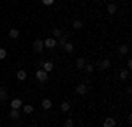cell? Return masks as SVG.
<instances>
[{
	"label": "cell",
	"instance_id": "6da1fadb",
	"mask_svg": "<svg viewBox=\"0 0 132 127\" xmlns=\"http://www.w3.org/2000/svg\"><path fill=\"white\" fill-rule=\"evenodd\" d=\"M42 42H44V48H48V50H53L56 46V39L55 37H48L46 41H42Z\"/></svg>",
	"mask_w": 132,
	"mask_h": 127
},
{
	"label": "cell",
	"instance_id": "7a4b0ae2",
	"mask_svg": "<svg viewBox=\"0 0 132 127\" xmlns=\"http://www.w3.org/2000/svg\"><path fill=\"white\" fill-rule=\"evenodd\" d=\"M35 78H37L41 83H44V81L48 80V73H46V71H42V69H41V71H35Z\"/></svg>",
	"mask_w": 132,
	"mask_h": 127
},
{
	"label": "cell",
	"instance_id": "3957f363",
	"mask_svg": "<svg viewBox=\"0 0 132 127\" xmlns=\"http://www.w3.org/2000/svg\"><path fill=\"white\" fill-rule=\"evenodd\" d=\"M41 64H42V71H46V73H50V71H53V67H55L51 60H42Z\"/></svg>",
	"mask_w": 132,
	"mask_h": 127
},
{
	"label": "cell",
	"instance_id": "277c9868",
	"mask_svg": "<svg viewBox=\"0 0 132 127\" xmlns=\"http://www.w3.org/2000/svg\"><path fill=\"white\" fill-rule=\"evenodd\" d=\"M34 50H35V53H41L42 50H44V42H42L41 39H35V41H34Z\"/></svg>",
	"mask_w": 132,
	"mask_h": 127
},
{
	"label": "cell",
	"instance_id": "5b68a950",
	"mask_svg": "<svg viewBox=\"0 0 132 127\" xmlns=\"http://www.w3.org/2000/svg\"><path fill=\"white\" fill-rule=\"evenodd\" d=\"M21 106H23V101H21V99H12V101H11V108H12V109H20Z\"/></svg>",
	"mask_w": 132,
	"mask_h": 127
},
{
	"label": "cell",
	"instance_id": "8992f818",
	"mask_svg": "<svg viewBox=\"0 0 132 127\" xmlns=\"http://www.w3.org/2000/svg\"><path fill=\"white\" fill-rule=\"evenodd\" d=\"M102 125H104V127H114V125H116V120L111 118V116H108V118L104 120V124H102Z\"/></svg>",
	"mask_w": 132,
	"mask_h": 127
},
{
	"label": "cell",
	"instance_id": "52a82bcc",
	"mask_svg": "<svg viewBox=\"0 0 132 127\" xmlns=\"http://www.w3.org/2000/svg\"><path fill=\"white\" fill-rule=\"evenodd\" d=\"M86 90H88V88H86V85H85V83H79L78 86H76V92H78L79 95H85V94H86Z\"/></svg>",
	"mask_w": 132,
	"mask_h": 127
},
{
	"label": "cell",
	"instance_id": "ba28073f",
	"mask_svg": "<svg viewBox=\"0 0 132 127\" xmlns=\"http://www.w3.org/2000/svg\"><path fill=\"white\" fill-rule=\"evenodd\" d=\"M109 67H111V62L109 60H101L99 62V69H102V71L104 69H109Z\"/></svg>",
	"mask_w": 132,
	"mask_h": 127
},
{
	"label": "cell",
	"instance_id": "9c48e42d",
	"mask_svg": "<svg viewBox=\"0 0 132 127\" xmlns=\"http://www.w3.org/2000/svg\"><path fill=\"white\" fill-rule=\"evenodd\" d=\"M9 37L11 39H18V37H20V30H18V28H11L9 30Z\"/></svg>",
	"mask_w": 132,
	"mask_h": 127
},
{
	"label": "cell",
	"instance_id": "30bf717a",
	"mask_svg": "<svg viewBox=\"0 0 132 127\" xmlns=\"http://www.w3.org/2000/svg\"><path fill=\"white\" fill-rule=\"evenodd\" d=\"M85 65H86V60L85 58H78L76 60V69H85Z\"/></svg>",
	"mask_w": 132,
	"mask_h": 127
},
{
	"label": "cell",
	"instance_id": "8fae6325",
	"mask_svg": "<svg viewBox=\"0 0 132 127\" xmlns=\"http://www.w3.org/2000/svg\"><path fill=\"white\" fill-rule=\"evenodd\" d=\"M16 78H18L20 81H25V80H27V73H25L23 69H20V71L16 73Z\"/></svg>",
	"mask_w": 132,
	"mask_h": 127
},
{
	"label": "cell",
	"instance_id": "7c38bea8",
	"mask_svg": "<svg viewBox=\"0 0 132 127\" xmlns=\"http://www.w3.org/2000/svg\"><path fill=\"white\" fill-rule=\"evenodd\" d=\"M9 116L12 118V120H18V118H20V109H11Z\"/></svg>",
	"mask_w": 132,
	"mask_h": 127
},
{
	"label": "cell",
	"instance_id": "4fadbf2b",
	"mask_svg": "<svg viewBox=\"0 0 132 127\" xmlns=\"http://www.w3.org/2000/svg\"><path fill=\"white\" fill-rule=\"evenodd\" d=\"M23 113H27V115H32V113H34V106H30V104H23Z\"/></svg>",
	"mask_w": 132,
	"mask_h": 127
},
{
	"label": "cell",
	"instance_id": "5bb4252c",
	"mask_svg": "<svg viewBox=\"0 0 132 127\" xmlns=\"http://www.w3.org/2000/svg\"><path fill=\"white\" fill-rule=\"evenodd\" d=\"M51 106H53L51 99H44L42 101V109H51Z\"/></svg>",
	"mask_w": 132,
	"mask_h": 127
},
{
	"label": "cell",
	"instance_id": "9a60e30c",
	"mask_svg": "<svg viewBox=\"0 0 132 127\" xmlns=\"http://www.w3.org/2000/svg\"><path fill=\"white\" fill-rule=\"evenodd\" d=\"M60 109H62V111H63V113H67V111L71 109V104H69L67 101H63V102H62V104H60Z\"/></svg>",
	"mask_w": 132,
	"mask_h": 127
},
{
	"label": "cell",
	"instance_id": "2e32d148",
	"mask_svg": "<svg viewBox=\"0 0 132 127\" xmlns=\"http://www.w3.org/2000/svg\"><path fill=\"white\" fill-rule=\"evenodd\" d=\"M63 50H65L67 53H72L74 51V46H72L71 42H65V44H63Z\"/></svg>",
	"mask_w": 132,
	"mask_h": 127
},
{
	"label": "cell",
	"instance_id": "e0dca14e",
	"mask_svg": "<svg viewBox=\"0 0 132 127\" xmlns=\"http://www.w3.org/2000/svg\"><path fill=\"white\" fill-rule=\"evenodd\" d=\"M120 80H122V81L129 80V69H127V71H120Z\"/></svg>",
	"mask_w": 132,
	"mask_h": 127
},
{
	"label": "cell",
	"instance_id": "ac0fdd59",
	"mask_svg": "<svg viewBox=\"0 0 132 127\" xmlns=\"http://www.w3.org/2000/svg\"><path fill=\"white\" fill-rule=\"evenodd\" d=\"M114 12H116V5L114 4H109L108 5V14H114Z\"/></svg>",
	"mask_w": 132,
	"mask_h": 127
},
{
	"label": "cell",
	"instance_id": "d6986e66",
	"mask_svg": "<svg viewBox=\"0 0 132 127\" xmlns=\"http://www.w3.org/2000/svg\"><path fill=\"white\" fill-rule=\"evenodd\" d=\"M127 53H129V46L127 44H122L120 46V55H127Z\"/></svg>",
	"mask_w": 132,
	"mask_h": 127
},
{
	"label": "cell",
	"instance_id": "ffe728a7",
	"mask_svg": "<svg viewBox=\"0 0 132 127\" xmlns=\"http://www.w3.org/2000/svg\"><path fill=\"white\" fill-rule=\"evenodd\" d=\"M0 99H2V101L7 99V88H4V86L0 88Z\"/></svg>",
	"mask_w": 132,
	"mask_h": 127
},
{
	"label": "cell",
	"instance_id": "44dd1931",
	"mask_svg": "<svg viewBox=\"0 0 132 127\" xmlns=\"http://www.w3.org/2000/svg\"><path fill=\"white\" fill-rule=\"evenodd\" d=\"M51 34H53V37H62V30L60 28H53Z\"/></svg>",
	"mask_w": 132,
	"mask_h": 127
},
{
	"label": "cell",
	"instance_id": "7402d4cb",
	"mask_svg": "<svg viewBox=\"0 0 132 127\" xmlns=\"http://www.w3.org/2000/svg\"><path fill=\"white\" fill-rule=\"evenodd\" d=\"M72 27H74V28H81V27H83V21L76 20V21H74V23H72Z\"/></svg>",
	"mask_w": 132,
	"mask_h": 127
},
{
	"label": "cell",
	"instance_id": "603a6c76",
	"mask_svg": "<svg viewBox=\"0 0 132 127\" xmlns=\"http://www.w3.org/2000/svg\"><path fill=\"white\" fill-rule=\"evenodd\" d=\"M65 42H67V35H65V37H58V42H56V44H60V46H63Z\"/></svg>",
	"mask_w": 132,
	"mask_h": 127
},
{
	"label": "cell",
	"instance_id": "cb8c5ba5",
	"mask_svg": "<svg viewBox=\"0 0 132 127\" xmlns=\"http://www.w3.org/2000/svg\"><path fill=\"white\" fill-rule=\"evenodd\" d=\"M63 127H74V122L69 118V120H65V122H63Z\"/></svg>",
	"mask_w": 132,
	"mask_h": 127
},
{
	"label": "cell",
	"instance_id": "d4e9b609",
	"mask_svg": "<svg viewBox=\"0 0 132 127\" xmlns=\"http://www.w3.org/2000/svg\"><path fill=\"white\" fill-rule=\"evenodd\" d=\"M85 71H86V73H93V65H92V64H86V65H85Z\"/></svg>",
	"mask_w": 132,
	"mask_h": 127
},
{
	"label": "cell",
	"instance_id": "484cf974",
	"mask_svg": "<svg viewBox=\"0 0 132 127\" xmlns=\"http://www.w3.org/2000/svg\"><path fill=\"white\" fill-rule=\"evenodd\" d=\"M42 4H44V5H48V7H51V5L55 4V0H42Z\"/></svg>",
	"mask_w": 132,
	"mask_h": 127
},
{
	"label": "cell",
	"instance_id": "4316f807",
	"mask_svg": "<svg viewBox=\"0 0 132 127\" xmlns=\"http://www.w3.org/2000/svg\"><path fill=\"white\" fill-rule=\"evenodd\" d=\"M5 57H7V51L4 48H0V58H5Z\"/></svg>",
	"mask_w": 132,
	"mask_h": 127
},
{
	"label": "cell",
	"instance_id": "83f0119b",
	"mask_svg": "<svg viewBox=\"0 0 132 127\" xmlns=\"http://www.w3.org/2000/svg\"><path fill=\"white\" fill-rule=\"evenodd\" d=\"M127 67H129V69H132V60H130V58L127 60Z\"/></svg>",
	"mask_w": 132,
	"mask_h": 127
},
{
	"label": "cell",
	"instance_id": "f1b7e54d",
	"mask_svg": "<svg viewBox=\"0 0 132 127\" xmlns=\"http://www.w3.org/2000/svg\"><path fill=\"white\" fill-rule=\"evenodd\" d=\"M34 127H39V125H34Z\"/></svg>",
	"mask_w": 132,
	"mask_h": 127
}]
</instances>
